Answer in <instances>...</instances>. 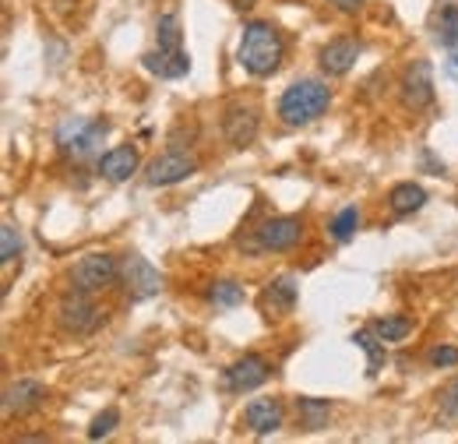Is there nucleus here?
<instances>
[{
    "label": "nucleus",
    "instance_id": "obj_1",
    "mask_svg": "<svg viewBox=\"0 0 458 444\" xmlns=\"http://www.w3.org/2000/svg\"><path fill=\"white\" fill-rule=\"evenodd\" d=\"M286 56V43L279 36V29L272 21H250L243 25V36H240V47H236V60L243 71H250L254 78H268L279 71Z\"/></svg>",
    "mask_w": 458,
    "mask_h": 444
},
{
    "label": "nucleus",
    "instance_id": "obj_2",
    "mask_svg": "<svg viewBox=\"0 0 458 444\" xmlns=\"http://www.w3.org/2000/svg\"><path fill=\"white\" fill-rule=\"evenodd\" d=\"M328 107H332V92H328V85L318 81V78L293 81L286 92L279 96V116L286 120L289 127L314 124L318 116H325Z\"/></svg>",
    "mask_w": 458,
    "mask_h": 444
},
{
    "label": "nucleus",
    "instance_id": "obj_3",
    "mask_svg": "<svg viewBox=\"0 0 458 444\" xmlns=\"http://www.w3.org/2000/svg\"><path fill=\"white\" fill-rule=\"evenodd\" d=\"M110 134V120H89V116H71L57 127V145L67 159H89Z\"/></svg>",
    "mask_w": 458,
    "mask_h": 444
},
{
    "label": "nucleus",
    "instance_id": "obj_4",
    "mask_svg": "<svg viewBox=\"0 0 458 444\" xmlns=\"http://www.w3.org/2000/svg\"><path fill=\"white\" fill-rule=\"evenodd\" d=\"M300 236H303L300 216H276L254 229V240L247 243V251H293Z\"/></svg>",
    "mask_w": 458,
    "mask_h": 444
},
{
    "label": "nucleus",
    "instance_id": "obj_5",
    "mask_svg": "<svg viewBox=\"0 0 458 444\" xmlns=\"http://www.w3.org/2000/svg\"><path fill=\"white\" fill-rule=\"evenodd\" d=\"M120 278V265L110 254H85L74 269H71V286L81 293H99L106 286H114Z\"/></svg>",
    "mask_w": 458,
    "mask_h": 444
},
{
    "label": "nucleus",
    "instance_id": "obj_6",
    "mask_svg": "<svg viewBox=\"0 0 458 444\" xmlns=\"http://www.w3.org/2000/svg\"><path fill=\"white\" fill-rule=\"evenodd\" d=\"M89 296H92V293L74 289V293H67V296L60 300V325H64V332L89 335V332H96V329H99L103 311H99Z\"/></svg>",
    "mask_w": 458,
    "mask_h": 444
},
{
    "label": "nucleus",
    "instance_id": "obj_7",
    "mask_svg": "<svg viewBox=\"0 0 458 444\" xmlns=\"http://www.w3.org/2000/svg\"><path fill=\"white\" fill-rule=\"evenodd\" d=\"M120 282H123V289H127L131 300H148V296H156V293L163 289L159 269H152V261H145L141 254L123 258V265H120Z\"/></svg>",
    "mask_w": 458,
    "mask_h": 444
},
{
    "label": "nucleus",
    "instance_id": "obj_8",
    "mask_svg": "<svg viewBox=\"0 0 458 444\" xmlns=\"http://www.w3.org/2000/svg\"><path fill=\"white\" fill-rule=\"evenodd\" d=\"M194 169L198 163L191 159V156H183V152H163V156H156L148 169H145V180L152 184V187H170V184H180V180H187V176H194Z\"/></svg>",
    "mask_w": 458,
    "mask_h": 444
},
{
    "label": "nucleus",
    "instance_id": "obj_9",
    "mask_svg": "<svg viewBox=\"0 0 458 444\" xmlns=\"http://www.w3.org/2000/svg\"><path fill=\"white\" fill-rule=\"evenodd\" d=\"M402 103L409 110H423L434 103V67L430 60H416L402 78Z\"/></svg>",
    "mask_w": 458,
    "mask_h": 444
},
{
    "label": "nucleus",
    "instance_id": "obj_10",
    "mask_svg": "<svg viewBox=\"0 0 458 444\" xmlns=\"http://www.w3.org/2000/svg\"><path fill=\"white\" fill-rule=\"evenodd\" d=\"M268 378H272V363L265 356H258V353H247V356H240L226 371V388L243 395V391L261 388Z\"/></svg>",
    "mask_w": 458,
    "mask_h": 444
},
{
    "label": "nucleus",
    "instance_id": "obj_11",
    "mask_svg": "<svg viewBox=\"0 0 458 444\" xmlns=\"http://www.w3.org/2000/svg\"><path fill=\"white\" fill-rule=\"evenodd\" d=\"M223 134H226V141L233 149H247L258 138V110L243 107V103H233L223 113Z\"/></svg>",
    "mask_w": 458,
    "mask_h": 444
},
{
    "label": "nucleus",
    "instance_id": "obj_12",
    "mask_svg": "<svg viewBox=\"0 0 458 444\" xmlns=\"http://www.w3.org/2000/svg\"><path fill=\"white\" fill-rule=\"evenodd\" d=\"M47 402V388L39 385V381H14V385H7L4 388V416L11 420V416H25V413H32V409H39Z\"/></svg>",
    "mask_w": 458,
    "mask_h": 444
},
{
    "label": "nucleus",
    "instance_id": "obj_13",
    "mask_svg": "<svg viewBox=\"0 0 458 444\" xmlns=\"http://www.w3.org/2000/svg\"><path fill=\"white\" fill-rule=\"evenodd\" d=\"M243 420H247V427L254 431V434H272V431H279L283 427V420H286V409H283V402L279 398H254V402H247V409H243Z\"/></svg>",
    "mask_w": 458,
    "mask_h": 444
},
{
    "label": "nucleus",
    "instance_id": "obj_14",
    "mask_svg": "<svg viewBox=\"0 0 458 444\" xmlns=\"http://www.w3.org/2000/svg\"><path fill=\"white\" fill-rule=\"evenodd\" d=\"M141 64H145V71L148 74H156V78H183L187 71H191V56L183 54V50H163V47H156L152 54L141 56Z\"/></svg>",
    "mask_w": 458,
    "mask_h": 444
},
{
    "label": "nucleus",
    "instance_id": "obj_15",
    "mask_svg": "<svg viewBox=\"0 0 458 444\" xmlns=\"http://www.w3.org/2000/svg\"><path fill=\"white\" fill-rule=\"evenodd\" d=\"M356 56H360V43L356 39H332L328 47H321V71L325 74H332V78H339L345 74L352 64H356Z\"/></svg>",
    "mask_w": 458,
    "mask_h": 444
},
{
    "label": "nucleus",
    "instance_id": "obj_16",
    "mask_svg": "<svg viewBox=\"0 0 458 444\" xmlns=\"http://www.w3.org/2000/svg\"><path fill=\"white\" fill-rule=\"evenodd\" d=\"M134 169H138V152L131 145H120V149H110L106 156H99V173L106 180H114V184L127 180Z\"/></svg>",
    "mask_w": 458,
    "mask_h": 444
},
{
    "label": "nucleus",
    "instance_id": "obj_17",
    "mask_svg": "<svg viewBox=\"0 0 458 444\" xmlns=\"http://www.w3.org/2000/svg\"><path fill=\"white\" fill-rule=\"evenodd\" d=\"M261 303H265V311H272V314H289V311L296 307V278L283 276V278H276V282H268Z\"/></svg>",
    "mask_w": 458,
    "mask_h": 444
},
{
    "label": "nucleus",
    "instance_id": "obj_18",
    "mask_svg": "<svg viewBox=\"0 0 458 444\" xmlns=\"http://www.w3.org/2000/svg\"><path fill=\"white\" fill-rule=\"evenodd\" d=\"M388 205H392L395 216H412V212H420V209L427 205V191H423L420 184H412V180L395 184L392 194H388Z\"/></svg>",
    "mask_w": 458,
    "mask_h": 444
},
{
    "label": "nucleus",
    "instance_id": "obj_19",
    "mask_svg": "<svg viewBox=\"0 0 458 444\" xmlns=\"http://www.w3.org/2000/svg\"><path fill=\"white\" fill-rule=\"evenodd\" d=\"M352 342L367 353V374H370V378L381 374V367H385V360H388V353H385V338L374 332V329H360V332L352 335Z\"/></svg>",
    "mask_w": 458,
    "mask_h": 444
},
{
    "label": "nucleus",
    "instance_id": "obj_20",
    "mask_svg": "<svg viewBox=\"0 0 458 444\" xmlns=\"http://www.w3.org/2000/svg\"><path fill=\"white\" fill-rule=\"evenodd\" d=\"M296 409H300V420H303L307 431H321L325 420H328L332 402L328 398H296Z\"/></svg>",
    "mask_w": 458,
    "mask_h": 444
},
{
    "label": "nucleus",
    "instance_id": "obj_21",
    "mask_svg": "<svg viewBox=\"0 0 458 444\" xmlns=\"http://www.w3.org/2000/svg\"><path fill=\"white\" fill-rule=\"evenodd\" d=\"M434 39H437L445 50H452V47L458 43V7L455 4L441 7L437 21H434Z\"/></svg>",
    "mask_w": 458,
    "mask_h": 444
},
{
    "label": "nucleus",
    "instance_id": "obj_22",
    "mask_svg": "<svg viewBox=\"0 0 458 444\" xmlns=\"http://www.w3.org/2000/svg\"><path fill=\"white\" fill-rule=\"evenodd\" d=\"M183 43V32H180V18L176 14H163L159 21H156V47H163V50H183L180 47Z\"/></svg>",
    "mask_w": 458,
    "mask_h": 444
},
{
    "label": "nucleus",
    "instance_id": "obj_23",
    "mask_svg": "<svg viewBox=\"0 0 458 444\" xmlns=\"http://www.w3.org/2000/svg\"><path fill=\"white\" fill-rule=\"evenodd\" d=\"M370 329L381 335L385 342H402L405 335L412 332V321H409L405 314H388V318H377Z\"/></svg>",
    "mask_w": 458,
    "mask_h": 444
},
{
    "label": "nucleus",
    "instance_id": "obj_24",
    "mask_svg": "<svg viewBox=\"0 0 458 444\" xmlns=\"http://www.w3.org/2000/svg\"><path fill=\"white\" fill-rule=\"evenodd\" d=\"M208 300H212L216 307H236V303H243V286L223 278V282H216V286L208 289Z\"/></svg>",
    "mask_w": 458,
    "mask_h": 444
},
{
    "label": "nucleus",
    "instance_id": "obj_25",
    "mask_svg": "<svg viewBox=\"0 0 458 444\" xmlns=\"http://www.w3.org/2000/svg\"><path fill=\"white\" fill-rule=\"evenodd\" d=\"M18 251H21V236H18V229L11 222H4L0 226V261L11 265L18 258Z\"/></svg>",
    "mask_w": 458,
    "mask_h": 444
},
{
    "label": "nucleus",
    "instance_id": "obj_26",
    "mask_svg": "<svg viewBox=\"0 0 458 444\" xmlns=\"http://www.w3.org/2000/svg\"><path fill=\"white\" fill-rule=\"evenodd\" d=\"M356 226H360V212H356V209H343V212L332 219L328 229H332V236H335L339 243H345V240L356 233Z\"/></svg>",
    "mask_w": 458,
    "mask_h": 444
},
{
    "label": "nucleus",
    "instance_id": "obj_27",
    "mask_svg": "<svg viewBox=\"0 0 458 444\" xmlns=\"http://www.w3.org/2000/svg\"><path fill=\"white\" fill-rule=\"evenodd\" d=\"M116 423H120V413H116L114 406H110V409H103V413L92 420V427H89V438H92V441H103V438H110V434L116 431Z\"/></svg>",
    "mask_w": 458,
    "mask_h": 444
},
{
    "label": "nucleus",
    "instance_id": "obj_28",
    "mask_svg": "<svg viewBox=\"0 0 458 444\" xmlns=\"http://www.w3.org/2000/svg\"><path fill=\"white\" fill-rule=\"evenodd\" d=\"M427 360H430V367H455L458 363V349L455 346H434L430 353H427Z\"/></svg>",
    "mask_w": 458,
    "mask_h": 444
},
{
    "label": "nucleus",
    "instance_id": "obj_29",
    "mask_svg": "<svg viewBox=\"0 0 458 444\" xmlns=\"http://www.w3.org/2000/svg\"><path fill=\"white\" fill-rule=\"evenodd\" d=\"M441 409H445V420H458V381L448 391H445V402H441Z\"/></svg>",
    "mask_w": 458,
    "mask_h": 444
},
{
    "label": "nucleus",
    "instance_id": "obj_30",
    "mask_svg": "<svg viewBox=\"0 0 458 444\" xmlns=\"http://www.w3.org/2000/svg\"><path fill=\"white\" fill-rule=\"evenodd\" d=\"M328 4H335V7L345 11V14H356V11L363 7V0H328Z\"/></svg>",
    "mask_w": 458,
    "mask_h": 444
},
{
    "label": "nucleus",
    "instance_id": "obj_31",
    "mask_svg": "<svg viewBox=\"0 0 458 444\" xmlns=\"http://www.w3.org/2000/svg\"><path fill=\"white\" fill-rule=\"evenodd\" d=\"M229 4H233V7H236V11H247V7H254V4H258V0H229Z\"/></svg>",
    "mask_w": 458,
    "mask_h": 444
},
{
    "label": "nucleus",
    "instance_id": "obj_32",
    "mask_svg": "<svg viewBox=\"0 0 458 444\" xmlns=\"http://www.w3.org/2000/svg\"><path fill=\"white\" fill-rule=\"evenodd\" d=\"M448 56H452V67H458V43L452 47V50H448Z\"/></svg>",
    "mask_w": 458,
    "mask_h": 444
},
{
    "label": "nucleus",
    "instance_id": "obj_33",
    "mask_svg": "<svg viewBox=\"0 0 458 444\" xmlns=\"http://www.w3.org/2000/svg\"><path fill=\"white\" fill-rule=\"evenodd\" d=\"M455 201H458V198H455Z\"/></svg>",
    "mask_w": 458,
    "mask_h": 444
}]
</instances>
